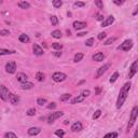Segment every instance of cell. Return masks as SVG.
Here are the masks:
<instances>
[{"label": "cell", "instance_id": "obj_1", "mask_svg": "<svg viewBox=\"0 0 138 138\" xmlns=\"http://www.w3.org/2000/svg\"><path fill=\"white\" fill-rule=\"evenodd\" d=\"M131 83L127 82V83H125L122 88H121V91L119 93V96H118V100H117V108L118 109H120L121 107L123 106V104H124V101L126 100L127 98V95H128V92L129 90H131Z\"/></svg>", "mask_w": 138, "mask_h": 138}, {"label": "cell", "instance_id": "obj_2", "mask_svg": "<svg viewBox=\"0 0 138 138\" xmlns=\"http://www.w3.org/2000/svg\"><path fill=\"white\" fill-rule=\"evenodd\" d=\"M137 116H138V107L135 106L133 108L132 110V113H131V117H129V122H128V125H127V132H129V129L133 127L134 123L136 122L137 120Z\"/></svg>", "mask_w": 138, "mask_h": 138}, {"label": "cell", "instance_id": "obj_3", "mask_svg": "<svg viewBox=\"0 0 138 138\" xmlns=\"http://www.w3.org/2000/svg\"><path fill=\"white\" fill-rule=\"evenodd\" d=\"M52 79H53V81H55V82H63V81H65L67 79V75L64 74V72H60V71H57V72H54L53 76H52Z\"/></svg>", "mask_w": 138, "mask_h": 138}, {"label": "cell", "instance_id": "obj_4", "mask_svg": "<svg viewBox=\"0 0 138 138\" xmlns=\"http://www.w3.org/2000/svg\"><path fill=\"white\" fill-rule=\"evenodd\" d=\"M132 48H133V41H132V40H125L123 43H121V45L118 47V50L127 52V51L131 50Z\"/></svg>", "mask_w": 138, "mask_h": 138}, {"label": "cell", "instance_id": "obj_5", "mask_svg": "<svg viewBox=\"0 0 138 138\" xmlns=\"http://www.w3.org/2000/svg\"><path fill=\"white\" fill-rule=\"evenodd\" d=\"M9 90L8 87L5 86V85H0V98H1L3 101L9 100Z\"/></svg>", "mask_w": 138, "mask_h": 138}, {"label": "cell", "instance_id": "obj_6", "mask_svg": "<svg viewBox=\"0 0 138 138\" xmlns=\"http://www.w3.org/2000/svg\"><path fill=\"white\" fill-rule=\"evenodd\" d=\"M63 114H64V112L63 111H56V112H52L50 116L48 117V123H53L55 120H57V119H59L60 117H63Z\"/></svg>", "mask_w": 138, "mask_h": 138}, {"label": "cell", "instance_id": "obj_7", "mask_svg": "<svg viewBox=\"0 0 138 138\" xmlns=\"http://www.w3.org/2000/svg\"><path fill=\"white\" fill-rule=\"evenodd\" d=\"M137 71H138V62L137 60H135L133 64H132V66L131 68H129V72H128V78L131 79L133 78L134 76H135L137 74Z\"/></svg>", "mask_w": 138, "mask_h": 138}, {"label": "cell", "instance_id": "obj_8", "mask_svg": "<svg viewBox=\"0 0 138 138\" xmlns=\"http://www.w3.org/2000/svg\"><path fill=\"white\" fill-rule=\"evenodd\" d=\"M110 68V64H106V65H104L103 67H100L98 70H97V72H96V75H95V78L96 79H98V78H100L101 76H103L105 72H106L108 69Z\"/></svg>", "mask_w": 138, "mask_h": 138}, {"label": "cell", "instance_id": "obj_9", "mask_svg": "<svg viewBox=\"0 0 138 138\" xmlns=\"http://www.w3.org/2000/svg\"><path fill=\"white\" fill-rule=\"evenodd\" d=\"M6 71L8 74H14L16 71V64L15 62H9L6 65Z\"/></svg>", "mask_w": 138, "mask_h": 138}, {"label": "cell", "instance_id": "obj_10", "mask_svg": "<svg viewBox=\"0 0 138 138\" xmlns=\"http://www.w3.org/2000/svg\"><path fill=\"white\" fill-rule=\"evenodd\" d=\"M83 129V125L81 122H79V121H77V122H75L74 124L71 125V131L74 133H77V132H80Z\"/></svg>", "mask_w": 138, "mask_h": 138}, {"label": "cell", "instance_id": "obj_11", "mask_svg": "<svg viewBox=\"0 0 138 138\" xmlns=\"http://www.w3.org/2000/svg\"><path fill=\"white\" fill-rule=\"evenodd\" d=\"M114 23V16H108V17L105 19V21H103V23H101V27H107V26H110L111 24Z\"/></svg>", "mask_w": 138, "mask_h": 138}, {"label": "cell", "instance_id": "obj_12", "mask_svg": "<svg viewBox=\"0 0 138 138\" xmlns=\"http://www.w3.org/2000/svg\"><path fill=\"white\" fill-rule=\"evenodd\" d=\"M32 50H34V54L37 55V56H41L44 53L43 49L40 45H38V44H34V45H32Z\"/></svg>", "mask_w": 138, "mask_h": 138}, {"label": "cell", "instance_id": "obj_13", "mask_svg": "<svg viewBox=\"0 0 138 138\" xmlns=\"http://www.w3.org/2000/svg\"><path fill=\"white\" fill-rule=\"evenodd\" d=\"M72 26H74V28L76 30H81V29H83V28L86 27V23L76 21V22H74V24H72Z\"/></svg>", "mask_w": 138, "mask_h": 138}, {"label": "cell", "instance_id": "obj_14", "mask_svg": "<svg viewBox=\"0 0 138 138\" xmlns=\"http://www.w3.org/2000/svg\"><path fill=\"white\" fill-rule=\"evenodd\" d=\"M9 101L12 105H16L19 101V97L17 95L13 94V93H9Z\"/></svg>", "mask_w": 138, "mask_h": 138}, {"label": "cell", "instance_id": "obj_15", "mask_svg": "<svg viewBox=\"0 0 138 138\" xmlns=\"http://www.w3.org/2000/svg\"><path fill=\"white\" fill-rule=\"evenodd\" d=\"M41 132V128L40 127H30L28 129V135L29 136H37L38 134H40Z\"/></svg>", "mask_w": 138, "mask_h": 138}, {"label": "cell", "instance_id": "obj_16", "mask_svg": "<svg viewBox=\"0 0 138 138\" xmlns=\"http://www.w3.org/2000/svg\"><path fill=\"white\" fill-rule=\"evenodd\" d=\"M104 59H105V55L101 52H97L96 54L93 55V60H95V62H103Z\"/></svg>", "mask_w": 138, "mask_h": 138}, {"label": "cell", "instance_id": "obj_17", "mask_svg": "<svg viewBox=\"0 0 138 138\" xmlns=\"http://www.w3.org/2000/svg\"><path fill=\"white\" fill-rule=\"evenodd\" d=\"M21 87H22V90H31L34 87V84L31 82H28V81H25V82H22Z\"/></svg>", "mask_w": 138, "mask_h": 138}, {"label": "cell", "instance_id": "obj_18", "mask_svg": "<svg viewBox=\"0 0 138 138\" xmlns=\"http://www.w3.org/2000/svg\"><path fill=\"white\" fill-rule=\"evenodd\" d=\"M16 79H17L18 82H25V81H27V76L24 74V72H18L17 76H16Z\"/></svg>", "mask_w": 138, "mask_h": 138}, {"label": "cell", "instance_id": "obj_19", "mask_svg": "<svg viewBox=\"0 0 138 138\" xmlns=\"http://www.w3.org/2000/svg\"><path fill=\"white\" fill-rule=\"evenodd\" d=\"M14 53H15L14 50H8V49L0 48V56L1 55H10V54H14Z\"/></svg>", "mask_w": 138, "mask_h": 138}, {"label": "cell", "instance_id": "obj_20", "mask_svg": "<svg viewBox=\"0 0 138 138\" xmlns=\"http://www.w3.org/2000/svg\"><path fill=\"white\" fill-rule=\"evenodd\" d=\"M84 98H85V97L83 95H79V96H77V97H75V98L71 99V104L72 105H76V104H78V103H81V101L84 100Z\"/></svg>", "mask_w": 138, "mask_h": 138}, {"label": "cell", "instance_id": "obj_21", "mask_svg": "<svg viewBox=\"0 0 138 138\" xmlns=\"http://www.w3.org/2000/svg\"><path fill=\"white\" fill-rule=\"evenodd\" d=\"M36 79H37L39 82H42V81H44V79H45V75L41 71H38L37 74H36Z\"/></svg>", "mask_w": 138, "mask_h": 138}, {"label": "cell", "instance_id": "obj_22", "mask_svg": "<svg viewBox=\"0 0 138 138\" xmlns=\"http://www.w3.org/2000/svg\"><path fill=\"white\" fill-rule=\"evenodd\" d=\"M19 41H21L22 43H28L29 42V37L26 35V34H22L21 36H19Z\"/></svg>", "mask_w": 138, "mask_h": 138}, {"label": "cell", "instance_id": "obj_23", "mask_svg": "<svg viewBox=\"0 0 138 138\" xmlns=\"http://www.w3.org/2000/svg\"><path fill=\"white\" fill-rule=\"evenodd\" d=\"M18 7L21 8V9L26 10V9H29L30 5H29V3H28L27 1H19V2H18Z\"/></svg>", "mask_w": 138, "mask_h": 138}, {"label": "cell", "instance_id": "obj_24", "mask_svg": "<svg viewBox=\"0 0 138 138\" xmlns=\"http://www.w3.org/2000/svg\"><path fill=\"white\" fill-rule=\"evenodd\" d=\"M51 35H52V37L55 38V39H59L60 37H62V32H60V30H53L51 32Z\"/></svg>", "mask_w": 138, "mask_h": 138}, {"label": "cell", "instance_id": "obj_25", "mask_svg": "<svg viewBox=\"0 0 138 138\" xmlns=\"http://www.w3.org/2000/svg\"><path fill=\"white\" fill-rule=\"evenodd\" d=\"M82 58H83V53H77L75 55V57H74V62L75 63H79V62L82 60Z\"/></svg>", "mask_w": 138, "mask_h": 138}, {"label": "cell", "instance_id": "obj_26", "mask_svg": "<svg viewBox=\"0 0 138 138\" xmlns=\"http://www.w3.org/2000/svg\"><path fill=\"white\" fill-rule=\"evenodd\" d=\"M50 22H51L52 25L55 26V25H57V24H58V18L56 17L55 15H52L51 17H50Z\"/></svg>", "mask_w": 138, "mask_h": 138}, {"label": "cell", "instance_id": "obj_27", "mask_svg": "<svg viewBox=\"0 0 138 138\" xmlns=\"http://www.w3.org/2000/svg\"><path fill=\"white\" fill-rule=\"evenodd\" d=\"M52 3H53L54 8H60L63 6V1L62 0H52Z\"/></svg>", "mask_w": 138, "mask_h": 138}, {"label": "cell", "instance_id": "obj_28", "mask_svg": "<svg viewBox=\"0 0 138 138\" xmlns=\"http://www.w3.org/2000/svg\"><path fill=\"white\" fill-rule=\"evenodd\" d=\"M71 97V94H69V93H66V94H64V95H62L59 97V99H60V101H66V100H68L69 98Z\"/></svg>", "mask_w": 138, "mask_h": 138}, {"label": "cell", "instance_id": "obj_29", "mask_svg": "<svg viewBox=\"0 0 138 138\" xmlns=\"http://www.w3.org/2000/svg\"><path fill=\"white\" fill-rule=\"evenodd\" d=\"M118 77H119V72H118V71H116L114 74H113V75L111 76L110 80H109V81H110V83H113V82H116V81H117V79H118Z\"/></svg>", "mask_w": 138, "mask_h": 138}, {"label": "cell", "instance_id": "obj_30", "mask_svg": "<svg viewBox=\"0 0 138 138\" xmlns=\"http://www.w3.org/2000/svg\"><path fill=\"white\" fill-rule=\"evenodd\" d=\"M117 40V38H114V37H111V38H109L108 40H106V41H105V45H110V44H112L113 42H114Z\"/></svg>", "mask_w": 138, "mask_h": 138}, {"label": "cell", "instance_id": "obj_31", "mask_svg": "<svg viewBox=\"0 0 138 138\" xmlns=\"http://www.w3.org/2000/svg\"><path fill=\"white\" fill-rule=\"evenodd\" d=\"M52 48L55 49V50H62L63 49V45L60 43H57V42H54V43H52Z\"/></svg>", "mask_w": 138, "mask_h": 138}, {"label": "cell", "instance_id": "obj_32", "mask_svg": "<svg viewBox=\"0 0 138 138\" xmlns=\"http://www.w3.org/2000/svg\"><path fill=\"white\" fill-rule=\"evenodd\" d=\"M95 6L98 8V9H103V8H104L103 0H95Z\"/></svg>", "mask_w": 138, "mask_h": 138}, {"label": "cell", "instance_id": "obj_33", "mask_svg": "<svg viewBox=\"0 0 138 138\" xmlns=\"http://www.w3.org/2000/svg\"><path fill=\"white\" fill-rule=\"evenodd\" d=\"M26 114H27V116H29V117L35 116V114H36V109H35V108H30V109H28L27 112H26Z\"/></svg>", "mask_w": 138, "mask_h": 138}, {"label": "cell", "instance_id": "obj_34", "mask_svg": "<svg viewBox=\"0 0 138 138\" xmlns=\"http://www.w3.org/2000/svg\"><path fill=\"white\" fill-rule=\"evenodd\" d=\"M37 104L39 106H43L44 104H47V99L45 98H42V97H40V98L37 99Z\"/></svg>", "mask_w": 138, "mask_h": 138}, {"label": "cell", "instance_id": "obj_35", "mask_svg": "<svg viewBox=\"0 0 138 138\" xmlns=\"http://www.w3.org/2000/svg\"><path fill=\"white\" fill-rule=\"evenodd\" d=\"M5 137H6V138H16V137H17V136H16V135H15V134H14V133L8 132V133H6V134H5Z\"/></svg>", "mask_w": 138, "mask_h": 138}, {"label": "cell", "instance_id": "obj_36", "mask_svg": "<svg viewBox=\"0 0 138 138\" xmlns=\"http://www.w3.org/2000/svg\"><path fill=\"white\" fill-rule=\"evenodd\" d=\"M101 116V110H99V109H98V110H96L95 112H94V114H93V119H98V118Z\"/></svg>", "mask_w": 138, "mask_h": 138}, {"label": "cell", "instance_id": "obj_37", "mask_svg": "<svg viewBox=\"0 0 138 138\" xmlns=\"http://www.w3.org/2000/svg\"><path fill=\"white\" fill-rule=\"evenodd\" d=\"M55 135L57 137H63V136H65V132L63 131V129H58V131L55 132Z\"/></svg>", "mask_w": 138, "mask_h": 138}, {"label": "cell", "instance_id": "obj_38", "mask_svg": "<svg viewBox=\"0 0 138 138\" xmlns=\"http://www.w3.org/2000/svg\"><path fill=\"white\" fill-rule=\"evenodd\" d=\"M74 6H75L76 8H82V7H84V6H85V3H84V2H82V1H76Z\"/></svg>", "mask_w": 138, "mask_h": 138}, {"label": "cell", "instance_id": "obj_39", "mask_svg": "<svg viewBox=\"0 0 138 138\" xmlns=\"http://www.w3.org/2000/svg\"><path fill=\"white\" fill-rule=\"evenodd\" d=\"M93 43H94V39H93V38H90V39H87V40H86V42H85V45H87V47H92V45H93Z\"/></svg>", "mask_w": 138, "mask_h": 138}, {"label": "cell", "instance_id": "obj_40", "mask_svg": "<svg viewBox=\"0 0 138 138\" xmlns=\"http://www.w3.org/2000/svg\"><path fill=\"white\" fill-rule=\"evenodd\" d=\"M10 35V31L8 29H1L0 30V36H9Z\"/></svg>", "mask_w": 138, "mask_h": 138}, {"label": "cell", "instance_id": "obj_41", "mask_svg": "<svg viewBox=\"0 0 138 138\" xmlns=\"http://www.w3.org/2000/svg\"><path fill=\"white\" fill-rule=\"evenodd\" d=\"M90 94H91V92L88 91V90H84V91H82V93H81V95H83L84 97L90 96Z\"/></svg>", "mask_w": 138, "mask_h": 138}, {"label": "cell", "instance_id": "obj_42", "mask_svg": "<svg viewBox=\"0 0 138 138\" xmlns=\"http://www.w3.org/2000/svg\"><path fill=\"white\" fill-rule=\"evenodd\" d=\"M113 2H114V5H117V6H121L125 2V0H113Z\"/></svg>", "mask_w": 138, "mask_h": 138}, {"label": "cell", "instance_id": "obj_43", "mask_svg": "<svg viewBox=\"0 0 138 138\" xmlns=\"http://www.w3.org/2000/svg\"><path fill=\"white\" fill-rule=\"evenodd\" d=\"M97 38H98V40H103V39H105V38H106V32H100Z\"/></svg>", "mask_w": 138, "mask_h": 138}, {"label": "cell", "instance_id": "obj_44", "mask_svg": "<svg viewBox=\"0 0 138 138\" xmlns=\"http://www.w3.org/2000/svg\"><path fill=\"white\" fill-rule=\"evenodd\" d=\"M105 137H118V133H108L105 135Z\"/></svg>", "mask_w": 138, "mask_h": 138}, {"label": "cell", "instance_id": "obj_45", "mask_svg": "<svg viewBox=\"0 0 138 138\" xmlns=\"http://www.w3.org/2000/svg\"><path fill=\"white\" fill-rule=\"evenodd\" d=\"M48 108H49V109H55V108H56V104H55V103L49 104V105H48Z\"/></svg>", "mask_w": 138, "mask_h": 138}, {"label": "cell", "instance_id": "obj_46", "mask_svg": "<svg viewBox=\"0 0 138 138\" xmlns=\"http://www.w3.org/2000/svg\"><path fill=\"white\" fill-rule=\"evenodd\" d=\"M96 19H97V21H104V16L101 14H97L96 15Z\"/></svg>", "mask_w": 138, "mask_h": 138}, {"label": "cell", "instance_id": "obj_47", "mask_svg": "<svg viewBox=\"0 0 138 138\" xmlns=\"http://www.w3.org/2000/svg\"><path fill=\"white\" fill-rule=\"evenodd\" d=\"M85 35H87V32L86 31H82V32H78V37H83V36H85Z\"/></svg>", "mask_w": 138, "mask_h": 138}, {"label": "cell", "instance_id": "obj_48", "mask_svg": "<svg viewBox=\"0 0 138 138\" xmlns=\"http://www.w3.org/2000/svg\"><path fill=\"white\" fill-rule=\"evenodd\" d=\"M54 56H56V57H60V56H62V52H59V51L54 52Z\"/></svg>", "mask_w": 138, "mask_h": 138}, {"label": "cell", "instance_id": "obj_49", "mask_svg": "<svg viewBox=\"0 0 138 138\" xmlns=\"http://www.w3.org/2000/svg\"><path fill=\"white\" fill-rule=\"evenodd\" d=\"M100 91H101L100 88H99V87H97V88H96V91H95V94H96V95H98L99 93H100Z\"/></svg>", "mask_w": 138, "mask_h": 138}, {"label": "cell", "instance_id": "obj_50", "mask_svg": "<svg viewBox=\"0 0 138 138\" xmlns=\"http://www.w3.org/2000/svg\"><path fill=\"white\" fill-rule=\"evenodd\" d=\"M137 11H138V7H136V8H135V10H134V12H133V15H134V16H135V15L137 14Z\"/></svg>", "mask_w": 138, "mask_h": 138}, {"label": "cell", "instance_id": "obj_51", "mask_svg": "<svg viewBox=\"0 0 138 138\" xmlns=\"http://www.w3.org/2000/svg\"><path fill=\"white\" fill-rule=\"evenodd\" d=\"M0 3H2V0H0Z\"/></svg>", "mask_w": 138, "mask_h": 138}]
</instances>
